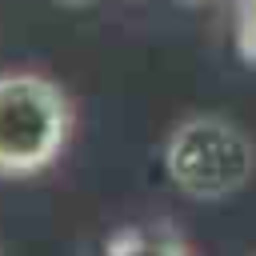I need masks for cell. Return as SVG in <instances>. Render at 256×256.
I'll list each match as a JSON object with an SVG mask.
<instances>
[{
  "mask_svg": "<svg viewBox=\"0 0 256 256\" xmlns=\"http://www.w3.org/2000/svg\"><path fill=\"white\" fill-rule=\"evenodd\" d=\"M72 100L44 72H0V176L28 180L48 172L72 140Z\"/></svg>",
  "mask_w": 256,
  "mask_h": 256,
  "instance_id": "obj_1",
  "label": "cell"
},
{
  "mask_svg": "<svg viewBox=\"0 0 256 256\" xmlns=\"http://www.w3.org/2000/svg\"><path fill=\"white\" fill-rule=\"evenodd\" d=\"M100 256H192V248L172 224H124L104 240Z\"/></svg>",
  "mask_w": 256,
  "mask_h": 256,
  "instance_id": "obj_3",
  "label": "cell"
},
{
  "mask_svg": "<svg viewBox=\"0 0 256 256\" xmlns=\"http://www.w3.org/2000/svg\"><path fill=\"white\" fill-rule=\"evenodd\" d=\"M164 172L192 200H224L248 188L256 172V144L228 116L196 112L168 132Z\"/></svg>",
  "mask_w": 256,
  "mask_h": 256,
  "instance_id": "obj_2",
  "label": "cell"
},
{
  "mask_svg": "<svg viewBox=\"0 0 256 256\" xmlns=\"http://www.w3.org/2000/svg\"><path fill=\"white\" fill-rule=\"evenodd\" d=\"M236 48L248 64H256V0L236 4Z\"/></svg>",
  "mask_w": 256,
  "mask_h": 256,
  "instance_id": "obj_4",
  "label": "cell"
}]
</instances>
